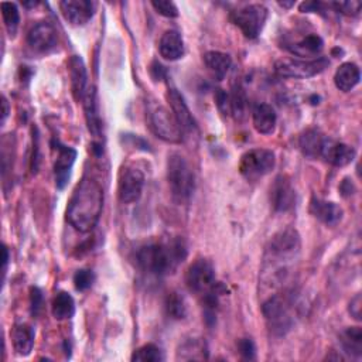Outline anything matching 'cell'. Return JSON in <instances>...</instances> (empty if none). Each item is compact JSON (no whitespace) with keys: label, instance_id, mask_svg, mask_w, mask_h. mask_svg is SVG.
<instances>
[{"label":"cell","instance_id":"obj_39","mask_svg":"<svg viewBox=\"0 0 362 362\" xmlns=\"http://www.w3.org/2000/svg\"><path fill=\"white\" fill-rule=\"evenodd\" d=\"M42 303H44L42 291L38 287H31L30 288V304H31V314L33 315H37L41 311Z\"/></svg>","mask_w":362,"mask_h":362},{"label":"cell","instance_id":"obj_38","mask_svg":"<svg viewBox=\"0 0 362 362\" xmlns=\"http://www.w3.org/2000/svg\"><path fill=\"white\" fill-rule=\"evenodd\" d=\"M215 100H216V106L218 109L223 113V115H232V109H230V96L228 92H225L223 89H218L215 93Z\"/></svg>","mask_w":362,"mask_h":362},{"label":"cell","instance_id":"obj_17","mask_svg":"<svg viewBox=\"0 0 362 362\" xmlns=\"http://www.w3.org/2000/svg\"><path fill=\"white\" fill-rule=\"evenodd\" d=\"M284 48L297 57H301L304 59L305 58L313 59L321 54V51L324 48V41L318 34L307 33L296 41L286 42Z\"/></svg>","mask_w":362,"mask_h":362},{"label":"cell","instance_id":"obj_40","mask_svg":"<svg viewBox=\"0 0 362 362\" xmlns=\"http://www.w3.org/2000/svg\"><path fill=\"white\" fill-rule=\"evenodd\" d=\"M238 351L245 359H255V344L250 338H242L238 341Z\"/></svg>","mask_w":362,"mask_h":362},{"label":"cell","instance_id":"obj_1","mask_svg":"<svg viewBox=\"0 0 362 362\" xmlns=\"http://www.w3.org/2000/svg\"><path fill=\"white\" fill-rule=\"evenodd\" d=\"M103 209V189L89 177L79 181L66 208V221L79 232L92 230L99 222Z\"/></svg>","mask_w":362,"mask_h":362},{"label":"cell","instance_id":"obj_14","mask_svg":"<svg viewBox=\"0 0 362 362\" xmlns=\"http://www.w3.org/2000/svg\"><path fill=\"white\" fill-rule=\"evenodd\" d=\"M54 150L57 151V158L54 163V175H55V185L57 188L62 189L71 177V170L76 158V150L59 143L58 140L52 143Z\"/></svg>","mask_w":362,"mask_h":362},{"label":"cell","instance_id":"obj_6","mask_svg":"<svg viewBox=\"0 0 362 362\" xmlns=\"http://www.w3.org/2000/svg\"><path fill=\"white\" fill-rule=\"evenodd\" d=\"M276 165V156L267 148H252L242 154L239 173L247 181H257L267 175Z\"/></svg>","mask_w":362,"mask_h":362},{"label":"cell","instance_id":"obj_25","mask_svg":"<svg viewBox=\"0 0 362 362\" xmlns=\"http://www.w3.org/2000/svg\"><path fill=\"white\" fill-rule=\"evenodd\" d=\"M359 79L361 71L354 62H344L342 65H339L334 75V83L342 92L352 90L359 83Z\"/></svg>","mask_w":362,"mask_h":362},{"label":"cell","instance_id":"obj_19","mask_svg":"<svg viewBox=\"0 0 362 362\" xmlns=\"http://www.w3.org/2000/svg\"><path fill=\"white\" fill-rule=\"evenodd\" d=\"M310 212L315 219L327 226L337 225L344 216V211L338 204L315 197L310 201Z\"/></svg>","mask_w":362,"mask_h":362},{"label":"cell","instance_id":"obj_41","mask_svg":"<svg viewBox=\"0 0 362 362\" xmlns=\"http://www.w3.org/2000/svg\"><path fill=\"white\" fill-rule=\"evenodd\" d=\"M300 11L303 13H320L324 11V4L320 1H303L300 4Z\"/></svg>","mask_w":362,"mask_h":362},{"label":"cell","instance_id":"obj_21","mask_svg":"<svg viewBox=\"0 0 362 362\" xmlns=\"http://www.w3.org/2000/svg\"><path fill=\"white\" fill-rule=\"evenodd\" d=\"M160 55L167 61H177L184 55V40L177 30H167L158 42Z\"/></svg>","mask_w":362,"mask_h":362},{"label":"cell","instance_id":"obj_26","mask_svg":"<svg viewBox=\"0 0 362 362\" xmlns=\"http://www.w3.org/2000/svg\"><path fill=\"white\" fill-rule=\"evenodd\" d=\"M204 62H205L208 71L212 74V76L218 81H222L226 76V74L232 65L230 57L221 51H208L204 55Z\"/></svg>","mask_w":362,"mask_h":362},{"label":"cell","instance_id":"obj_44","mask_svg":"<svg viewBox=\"0 0 362 362\" xmlns=\"http://www.w3.org/2000/svg\"><path fill=\"white\" fill-rule=\"evenodd\" d=\"M279 4L283 7H291V6H294V1H280Z\"/></svg>","mask_w":362,"mask_h":362},{"label":"cell","instance_id":"obj_13","mask_svg":"<svg viewBox=\"0 0 362 362\" xmlns=\"http://www.w3.org/2000/svg\"><path fill=\"white\" fill-rule=\"evenodd\" d=\"M270 204L276 212H287L296 205V191L287 175H279L273 181Z\"/></svg>","mask_w":362,"mask_h":362},{"label":"cell","instance_id":"obj_9","mask_svg":"<svg viewBox=\"0 0 362 362\" xmlns=\"http://www.w3.org/2000/svg\"><path fill=\"white\" fill-rule=\"evenodd\" d=\"M148 122L153 133L167 141V143H180L182 140V129L180 127L173 112L167 107L158 105L154 106L148 113Z\"/></svg>","mask_w":362,"mask_h":362},{"label":"cell","instance_id":"obj_43","mask_svg":"<svg viewBox=\"0 0 362 362\" xmlns=\"http://www.w3.org/2000/svg\"><path fill=\"white\" fill-rule=\"evenodd\" d=\"M1 106H3V112H1V123L6 122L7 116H8V100L6 99V96H1Z\"/></svg>","mask_w":362,"mask_h":362},{"label":"cell","instance_id":"obj_8","mask_svg":"<svg viewBox=\"0 0 362 362\" xmlns=\"http://www.w3.org/2000/svg\"><path fill=\"white\" fill-rule=\"evenodd\" d=\"M230 18L246 38L253 40L262 33L267 18V8L263 4H247L242 8L235 10L230 14Z\"/></svg>","mask_w":362,"mask_h":362},{"label":"cell","instance_id":"obj_32","mask_svg":"<svg viewBox=\"0 0 362 362\" xmlns=\"http://www.w3.org/2000/svg\"><path fill=\"white\" fill-rule=\"evenodd\" d=\"M0 8H1V16H3L6 30L10 37H14L20 24V13H18L17 4L11 1H3L0 4Z\"/></svg>","mask_w":362,"mask_h":362},{"label":"cell","instance_id":"obj_10","mask_svg":"<svg viewBox=\"0 0 362 362\" xmlns=\"http://www.w3.org/2000/svg\"><path fill=\"white\" fill-rule=\"evenodd\" d=\"M185 284L189 291L197 294H205L216 284L215 269L206 259H197L189 264L185 273Z\"/></svg>","mask_w":362,"mask_h":362},{"label":"cell","instance_id":"obj_16","mask_svg":"<svg viewBox=\"0 0 362 362\" xmlns=\"http://www.w3.org/2000/svg\"><path fill=\"white\" fill-rule=\"evenodd\" d=\"M320 156L334 167H345L355 158V150L345 143L332 139H324Z\"/></svg>","mask_w":362,"mask_h":362},{"label":"cell","instance_id":"obj_34","mask_svg":"<svg viewBox=\"0 0 362 362\" xmlns=\"http://www.w3.org/2000/svg\"><path fill=\"white\" fill-rule=\"evenodd\" d=\"M230 96V109L232 115L236 119H242L245 115V107H246V98L243 93V89L240 86H235L232 92L229 93Z\"/></svg>","mask_w":362,"mask_h":362},{"label":"cell","instance_id":"obj_4","mask_svg":"<svg viewBox=\"0 0 362 362\" xmlns=\"http://www.w3.org/2000/svg\"><path fill=\"white\" fill-rule=\"evenodd\" d=\"M167 181L171 197L177 204H185L189 201L195 189V175L189 163L178 153L168 156Z\"/></svg>","mask_w":362,"mask_h":362},{"label":"cell","instance_id":"obj_35","mask_svg":"<svg viewBox=\"0 0 362 362\" xmlns=\"http://www.w3.org/2000/svg\"><path fill=\"white\" fill-rule=\"evenodd\" d=\"M95 281V274L89 269H79L74 274V286L78 291L88 290Z\"/></svg>","mask_w":362,"mask_h":362},{"label":"cell","instance_id":"obj_7","mask_svg":"<svg viewBox=\"0 0 362 362\" xmlns=\"http://www.w3.org/2000/svg\"><path fill=\"white\" fill-rule=\"evenodd\" d=\"M329 65L328 58L318 57L313 59H293V58H281L276 61L274 71L284 78L294 79H305L321 74Z\"/></svg>","mask_w":362,"mask_h":362},{"label":"cell","instance_id":"obj_18","mask_svg":"<svg viewBox=\"0 0 362 362\" xmlns=\"http://www.w3.org/2000/svg\"><path fill=\"white\" fill-rule=\"evenodd\" d=\"M167 99L171 106V112H173L174 117L177 119L182 132H194L197 129V122H195L188 105L185 103V99L182 98V95L175 88H168Z\"/></svg>","mask_w":362,"mask_h":362},{"label":"cell","instance_id":"obj_12","mask_svg":"<svg viewBox=\"0 0 362 362\" xmlns=\"http://www.w3.org/2000/svg\"><path fill=\"white\" fill-rule=\"evenodd\" d=\"M27 44L35 52H49L58 44V34L49 23L40 21L27 33Z\"/></svg>","mask_w":362,"mask_h":362},{"label":"cell","instance_id":"obj_28","mask_svg":"<svg viewBox=\"0 0 362 362\" xmlns=\"http://www.w3.org/2000/svg\"><path fill=\"white\" fill-rule=\"evenodd\" d=\"M206 358V345L201 338H189L184 341L177 351V359L181 361H201Z\"/></svg>","mask_w":362,"mask_h":362},{"label":"cell","instance_id":"obj_22","mask_svg":"<svg viewBox=\"0 0 362 362\" xmlns=\"http://www.w3.org/2000/svg\"><path fill=\"white\" fill-rule=\"evenodd\" d=\"M253 127L260 134H272L276 130L277 115L267 103H257L252 112Z\"/></svg>","mask_w":362,"mask_h":362},{"label":"cell","instance_id":"obj_30","mask_svg":"<svg viewBox=\"0 0 362 362\" xmlns=\"http://www.w3.org/2000/svg\"><path fill=\"white\" fill-rule=\"evenodd\" d=\"M51 313L55 320H68L75 313V301L72 296L66 291H59L51 305Z\"/></svg>","mask_w":362,"mask_h":362},{"label":"cell","instance_id":"obj_31","mask_svg":"<svg viewBox=\"0 0 362 362\" xmlns=\"http://www.w3.org/2000/svg\"><path fill=\"white\" fill-rule=\"evenodd\" d=\"M165 313L170 318L173 320H182L187 315V304L184 297L177 293V291H171L168 293V296L165 297Z\"/></svg>","mask_w":362,"mask_h":362},{"label":"cell","instance_id":"obj_42","mask_svg":"<svg viewBox=\"0 0 362 362\" xmlns=\"http://www.w3.org/2000/svg\"><path fill=\"white\" fill-rule=\"evenodd\" d=\"M362 300H361V294H356L351 303H349V314L355 318V320H361V310H362Z\"/></svg>","mask_w":362,"mask_h":362},{"label":"cell","instance_id":"obj_15","mask_svg":"<svg viewBox=\"0 0 362 362\" xmlns=\"http://www.w3.org/2000/svg\"><path fill=\"white\" fill-rule=\"evenodd\" d=\"M64 18L72 25L86 24L95 14L96 3L90 0H64L59 3Z\"/></svg>","mask_w":362,"mask_h":362},{"label":"cell","instance_id":"obj_37","mask_svg":"<svg viewBox=\"0 0 362 362\" xmlns=\"http://www.w3.org/2000/svg\"><path fill=\"white\" fill-rule=\"evenodd\" d=\"M332 6L337 8V11H341L346 16H358L361 11V1H335Z\"/></svg>","mask_w":362,"mask_h":362},{"label":"cell","instance_id":"obj_2","mask_svg":"<svg viewBox=\"0 0 362 362\" xmlns=\"http://www.w3.org/2000/svg\"><path fill=\"white\" fill-rule=\"evenodd\" d=\"M187 257V245L182 238H168L161 242H150L139 247L136 253L137 266L153 276H167Z\"/></svg>","mask_w":362,"mask_h":362},{"label":"cell","instance_id":"obj_3","mask_svg":"<svg viewBox=\"0 0 362 362\" xmlns=\"http://www.w3.org/2000/svg\"><path fill=\"white\" fill-rule=\"evenodd\" d=\"M300 236L294 229H284L276 233L266 250L264 273L272 286L283 283L288 274L290 263L298 256Z\"/></svg>","mask_w":362,"mask_h":362},{"label":"cell","instance_id":"obj_36","mask_svg":"<svg viewBox=\"0 0 362 362\" xmlns=\"http://www.w3.org/2000/svg\"><path fill=\"white\" fill-rule=\"evenodd\" d=\"M151 6L154 7V10L168 18H174L178 16V8L173 1H167V0H158V1H151Z\"/></svg>","mask_w":362,"mask_h":362},{"label":"cell","instance_id":"obj_24","mask_svg":"<svg viewBox=\"0 0 362 362\" xmlns=\"http://www.w3.org/2000/svg\"><path fill=\"white\" fill-rule=\"evenodd\" d=\"M13 348L17 355H30L34 346V329L28 324H16L10 332Z\"/></svg>","mask_w":362,"mask_h":362},{"label":"cell","instance_id":"obj_27","mask_svg":"<svg viewBox=\"0 0 362 362\" xmlns=\"http://www.w3.org/2000/svg\"><path fill=\"white\" fill-rule=\"evenodd\" d=\"M322 134L315 129H307L298 137V147L301 153L308 158H317L321 153V147L324 143Z\"/></svg>","mask_w":362,"mask_h":362},{"label":"cell","instance_id":"obj_20","mask_svg":"<svg viewBox=\"0 0 362 362\" xmlns=\"http://www.w3.org/2000/svg\"><path fill=\"white\" fill-rule=\"evenodd\" d=\"M68 71L74 98L76 100H82L88 90V75L83 59L79 55H72L68 62Z\"/></svg>","mask_w":362,"mask_h":362},{"label":"cell","instance_id":"obj_11","mask_svg":"<svg viewBox=\"0 0 362 362\" xmlns=\"http://www.w3.org/2000/svg\"><path fill=\"white\" fill-rule=\"evenodd\" d=\"M144 187V174L134 165L122 168L117 181V195L123 204H133L140 199Z\"/></svg>","mask_w":362,"mask_h":362},{"label":"cell","instance_id":"obj_45","mask_svg":"<svg viewBox=\"0 0 362 362\" xmlns=\"http://www.w3.org/2000/svg\"><path fill=\"white\" fill-rule=\"evenodd\" d=\"M38 4V1H31V3H23V6H25V7H34V6H37Z\"/></svg>","mask_w":362,"mask_h":362},{"label":"cell","instance_id":"obj_5","mask_svg":"<svg viewBox=\"0 0 362 362\" xmlns=\"http://www.w3.org/2000/svg\"><path fill=\"white\" fill-rule=\"evenodd\" d=\"M294 308V297L290 293L274 294L263 303L262 313L274 335H284L293 328Z\"/></svg>","mask_w":362,"mask_h":362},{"label":"cell","instance_id":"obj_23","mask_svg":"<svg viewBox=\"0 0 362 362\" xmlns=\"http://www.w3.org/2000/svg\"><path fill=\"white\" fill-rule=\"evenodd\" d=\"M82 102H83V110H85L88 129L95 137H99L100 132H102V120H100L98 100H96V92H95L93 86L88 88Z\"/></svg>","mask_w":362,"mask_h":362},{"label":"cell","instance_id":"obj_29","mask_svg":"<svg viewBox=\"0 0 362 362\" xmlns=\"http://www.w3.org/2000/svg\"><path fill=\"white\" fill-rule=\"evenodd\" d=\"M339 344L349 356L361 358L362 355V329L359 327H349L339 335Z\"/></svg>","mask_w":362,"mask_h":362},{"label":"cell","instance_id":"obj_33","mask_svg":"<svg viewBox=\"0 0 362 362\" xmlns=\"http://www.w3.org/2000/svg\"><path fill=\"white\" fill-rule=\"evenodd\" d=\"M163 359V351L156 344H146L137 348L132 355V361L136 362H160Z\"/></svg>","mask_w":362,"mask_h":362}]
</instances>
